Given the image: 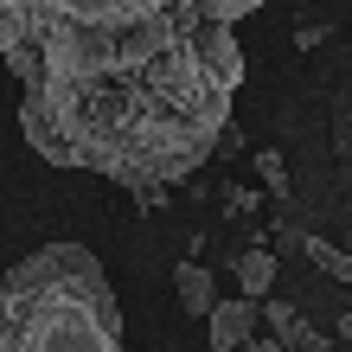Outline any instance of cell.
<instances>
[{
	"instance_id": "cell-1",
	"label": "cell",
	"mask_w": 352,
	"mask_h": 352,
	"mask_svg": "<svg viewBox=\"0 0 352 352\" xmlns=\"http://www.w3.org/2000/svg\"><path fill=\"white\" fill-rule=\"evenodd\" d=\"M263 0H0V65L19 129L52 167L160 205L231 129L237 26Z\"/></svg>"
},
{
	"instance_id": "cell-2",
	"label": "cell",
	"mask_w": 352,
	"mask_h": 352,
	"mask_svg": "<svg viewBox=\"0 0 352 352\" xmlns=\"http://www.w3.org/2000/svg\"><path fill=\"white\" fill-rule=\"evenodd\" d=\"M0 352H122V301L84 243H38L0 282Z\"/></svg>"
},
{
	"instance_id": "cell-3",
	"label": "cell",
	"mask_w": 352,
	"mask_h": 352,
	"mask_svg": "<svg viewBox=\"0 0 352 352\" xmlns=\"http://www.w3.org/2000/svg\"><path fill=\"white\" fill-rule=\"evenodd\" d=\"M212 352H243L256 340V320H263V301L256 295H237V301H212Z\"/></svg>"
},
{
	"instance_id": "cell-4",
	"label": "cell",
	"mask_w": 352,
	"mask_h": 352,
	"mask_svg": "<svg viewBox=\"0 0 352 352\" xmlns=\"http://www.w3.org/2000/svg\"><path fill=\"white\" fill-rule=\"evenodd\" d=\"M173 295H179V307L192 320H205V314H212V301H218V282H212V269H205V263H179L173 269Z\"/></svg>"
},
{
	"instance_id": "cell-5",
	"label": "cell",
	"mask_w": 352,
	"mask_h": 352,
	"mask_svg": "<svg viewBox=\"0 0 352 352\" xmlns=\"http://www.w3.org/2000/svg\"><path fill=\"white\" fill-rule=\"evenodd\" d=\"M263 314H269V327H276V340H282V346H295V352H327V340H320V333H314V327H307L288 301H263Z\"/></svg>"
},
{
	"instance_id": "cell-6",
	"label": "cell",
	"mask_w": 352,
	"mask_h": 352,
	"mask_svg": "<svg viewBox=\"0 0 352 352\" xmlns=\"http://www.w3.org/2000/svg\"><path fill=\"white\" fill-rule=\"evenodd\" d=\"M237 288L263 301L269 288H276V250H263V243H256V250H243L237 256Z\"/></svg>"
},
{
	"instance_id": "cell-7",
	"label": "cell",
	"mask_w": 352,
	"mask_h": 352,
	"mask_svg": "<svg viewBox=\"0 0 352 352\" xmlns=\"http://www.w3.org/2000/svg\"><path fill=\"white\" fill-rule=\"evenodd\" d=\"M295 243H301V256L314 263V269H327L333 282H352V256H346V250H333L327 237H295Z\"/></svg>"
},
{
	"instance_id": "cell-8",
	"label": "cell",
	"mask_w": 352,
	"mask_h": 352,
	"mask_svg": "<svg viewBox=\"0 0 352 352\" xmlns=\"http://www.w3.org/2000/svg\"><path fill=\"white\" fill-rule=\"evenodd\" d=\"M256 173H263V186H269V199L288 205V167H282L276 148H256Z\"/></svg>"
},
{
	"instance_id": "cell-9",
	"label": "cell",
	"mask_w": 352,
	"mask_h": 352,
	"mask_svg": "<svg viewBox=\"0 0 352 352\" xmlns=\"http://www.w3.org/2000/svg\"><path fill=\"white\" fill-rule=\"evenodd\" d=\"M243 352H295V346H282V340H250Z\"/></svg>"
},
{
	"instance_id": "cell-10",
	"label": "cell",
	"mask_w": 352,
	"mask_h": 352,
	"mask_svg": "<svg viewBox=\"0 0 352 352\" xmlns=\"http://www.w3.org/2000/svg\"><path fill=\"white\" fill-rule=\"evenodd\" d=\"M346 352H352V320H346Z\"/></svg>"
}]
</instances>
